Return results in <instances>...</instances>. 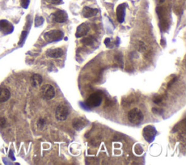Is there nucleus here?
<instances>
[{"label":"nucleus","instance_id":"39448f33","mask_svg":"<svg viewBox=\"0 0 186 165\" xmlns=\"http://www.w3.org/2000/svg\"><path fill=\"white\" fill-rule=\"evenodd\" d=\"M69 115V109L65 104H60L56 108L55 117L59 121H65Z\"/></svg>","mask_w":186,"mask_h":165},{"label":"nucleus","instance_id":"1a4fd4ad","mask_svg":"<svg viewBox=\"0 0 186 165\" xmlns=\"http://www.w3.org/2000/svg\"><path fill=\"white\" fill-rule=\"evenodd\" d=\"M90 27L88 23H81V25H79V26L77 27L76 32V36L77 38H80L86 36L87 33L90 32Z\"/></svg>","mask_w":186,"mask_h":165},{"label":"nucleus","instance_id":"a878e982","mask_svg":"<svg viewBox=\"0 0 186 165\" xmlns=\"http://www.w3.org/2000/svg\"><path fill=\"white\" fill-rule=\"evenodd\" d=\"M6 124V120L5 118H0V127H3Z\"/></svg>","mask_w":186,"mask_h":165},{"label":"nucleus","instance_id":"423d86ee","mask_svg":"<svg viewBox=\"0 0 186 165\" xmlns=\"http://www.w3.org/2000/svg\"><path fill=\"white\" fill-rule=\"evenodd\" d=\"M41 94L42 98L46 100H52L55 98V91L51 84H44L41 88Z\"/></svg>","mask_w":186,"mask_h":165},{"label":"nucleus","instance_id":"2eb2a0df","mask_svg":"<svg viewBox=\"0 0 186 165\" xmlns=\"http://www.w3.org/2000/svg\"><path fill=\"white\" fill-rule=\"evenodd\" d=\"M10 98V92L5 88H0V102H6Z\"/></svg>","mask_w":186,"mask_h":165},{"label":"nucleus","instance_id":"6e6552de","mask_svg":"<svg viewBox=\"0 0 186 165\" xmlns=\"http://www.w3.org/2000/svg\"><path fill=\"white\" fill-rule=\"evenodd\" d=\"M53 20L57 23H64L68 20V14L64 10L58 9L52 15Z\"/></svg>","mask_w":186,"mask_h":165},{"label":"nucleus","instance_id":"f8f14e48","mask_svg":"<svg viewBox=\"0 0 186 165\" xmlns=\"http://www.w3.org/2000/svg\"><path fill=\"white\" fill-rule=\"evenodd\" d=\"M98 9L91 8L90 7H84L82 9V15L86 18H90L93 16H95L98 14Z\"/></svg>","mask_w":186,"mask_h":165},{"label":"nucleus","instance_id":"f257e3e1","mask_svg":"<svg viewBox=\"0 0 186 165\" xmlns=\"http://www.w3.org/2000/svg\"><path fill=\"white\" fill-rule=\"evenodd\" d=\"M127 117L129 122L135 125H140L143 122V119H144L143 112L137 108H133V109L129 111V113H128Z\"/></svg>","mask_w":186,"mask_h":165},{"label":"nucleus","instance_id":"4468645a","mask_svg":"<svg viewBox=\"0 0 186 165\" xmlns=\"http://www.w3.org/2000/svg\"><path fill=\"white\" fill-rule=\"evenodd\" d=\"M31 81V84L34 87H37L39 86H40L42 84V81H43V79H42V77L40 74H38V73H34L30 79Z\"/></svg>","mask_w":186,"mask_h":165},{"label":"nucleus","instance_id":"b1692460","mask_svg":"<svg viewBox=\"0 0 186 165\" xmlns=\"http://www.w3.org/2000/svg\"><path fill=\"white\" fill-rule=\"evenodd\" d=\"M116 60L118 61L121 67H123V60H122V56L121 55H116Z\"/></svg>","mask_w":186,"mask_h":165},{"label":"nucleus","instance_id":"dca6fc26","mask_svg":"<svg viewBox=\"0 0 186 165\" xmlns=\"http://www.w3.org/2000/svg\"><path fill=\"white\" fill-rule=\"evenodd\" d=\"M94 42H95V39L92 36L85 37V38L83 39H81V43H82L83 44H84V45H87V46L92 45V44H94Z\"/></svg>","mask_w":186,"mask_h":165},{"label":"nucleus","instance_id":"aec40b11","mask_svg":"<svg viewBox=\"0 0 186 165\" xmlns=\"http://www.w3.org/2000/svg\"><path fill=\"white\" fill-rule=\"evenodd\" d=\"M29 3H30V0H20L21 7L24 9L28 8Z\"/></svg>","mask_w":186,"mask_h":165},{"label":"nucleus","instance_id":"9d476101","mask_svg":"<svg viewBox=\"0 0 186 165\" xmlns=\"http://www.w3.org/2000/svg\"><path fill=\"white\" fill-rule=\"evenodd\" d=\"M13 26L10 23L6 20L0 21V32L4 34H11L13 32Z\"/></svg>","mask_w":186,"mask_h":165},{"label":"nucleus","instance_id":"f3484780","mask_svg":"<svg viewBox=\"0 0 186 165\" xmlns=\"http://www.w3.org/2000/svg\"><path fill=\"white\" fill-rule=\"evenodd\" d=\"M134 150H135V154L137 155H141L143 154V148H142V146H141L140 145H136L135 146V148H134Z\"/></svg>","mask_w":186,"mask_h":165},{"label":"nucleus","instance_id":"ddd939ff","mask_svg":"<svg viewBox=\"0 0 186 165\" xmlns=\"http://www.w3.org/2000/svg\"><path fill=\"white\" fill-rule=\"evenodd\" d=\"M46 54L49 58H58L63 56V51L61 48H55V49L48 50Z\"/></svg>","mask_w":186,"mask_h":165},{"label":"nucleus","instance_id":"4be33fe9","mask_svg":"<svg viewBox=\"0 0 186 165\" xmlns=\"http://www.w3.org/2000/svg\"><path fill=\"white\" fill-rule=\"evenodd\" d=\"M46 2L52 4V5H60L63 2L62 0H45Z\"/></svg>","mask_w":186,"mask_h":165},{"label":"nucleus","instance_id":"7ed1b4c3","mask_svg":"<svg viewBox=\"0 0 186 165\" xmlns=\"http://www.w3.org/2000/svg\"><path fill=\"white\" fill-rule=\"evenodd\" d=\"M102 101V98L101 95L99 94L98 92L92 93L88 98L87 99L85 104L87 105V107L89 108H95L98 106H100Z\"/></svg>","mask_w":186,"mask_h":165},{"label":"nucleus","instance_id":"20e7f679","mask_svg":"<svg viewBox=\"0 0 186 165\" xmlns=\"http://www.w3.org/2000/svg\"><path fill=\"white\" fill-rule=\"evenodd\" d=\"M157 135V130L154 126L148 125L143 128V136L147 142L152 143Z\"/></svg>","mask_w":186,"mask_h":165},{"label":"nucleus","instance_id":"0eeeda50","mask_svg":"<svg viewBox=\"0 0 186 165\" xmlns=\"http://www.w3.org/2000/svg\"><path fill=\"white\" fill-rule=\"evenodd\" d=\"M87 123H88V122H87V120L85 119L84 118L76 117L73 120L72 126L76 130L80 131L86 127Z\"/></svg>","mask_w":186,"mask_h":165},{"label":"nucleus","instance_id":"6ab92c4d","mask_svg":"<svg viewBox=\"0 0 186 165\" xmlns=\"http://www.w3.org/2000/svg\"><path fill=\"white\" fill-rule=\"evenodd\" d=\"M152 112L156 115L162 116L164 114V110L161 109V108H153Z\"/></svg>","mask_w":186,"mask_h":165},{"label":"nucleus","instance_id":"393cba45","mask_svg":"<svg viewBox=\"0 0 186 165\" xmlns=\"http://www.w3.org/2000/svg\"><path fill=\"white\" fill-rule=\"evenodd\" d=\"M154 102L155 103H160L162 101V97L160 96H156V97H154Z\"/></svg>","mask_w":186,"mask_h":165},{"label":"nucleus","instance_id":"cd10ccee","mask_svg":"<svg viewBox=\"0 0 186 165\" xmlns=\"http://www.w3.org/2000/svg\"><path fill=\"white\" fill-rule=\"evenodd\" d=\"M110 42V39L109 38L106 39H105V41H104V43H105V44H106V45L107 46V47L109 46Z\"/></svg>","mask_w":186,"mask_h":165},{"label":"nucleus","instance_id":"a211bd4d","mask_svg":"<svg viewBox=\"0 0 186 165\" xmlns=\"http://www.w3.org/2000/svg\"><path fill=\"white\" fill-rule=\"evenodd\" d=\"M44 23V18L42 17H39L37 16L35 18V26L38 27L40 26L41 25H42V23Z\"/></svg>","mask_w":186,"mask_h":165},{"label":"nucleus","instance_id":"c85d7f7f","mask_svg":"<svg viewBox=\"0 0 186 165\" xmlns=\"http://www.w3.org/2000/svg\"><path fill=\"white\" fill-rule=\"evenodd\" d=\"M9 157H10V158H11V159H12V160H13V161H14V160L15 159V157H14V156H13V151H9Z\"/></svg>","mask_w":186,"mask_h":165},{"label":"nucleus","instance_id":"c756f323","mask_svg":"<svg viewBox=\"0 0 186 165\" xmlns=\"http://www.w3.org/2000/svg\"><path fill=\"white\" fill-rule=\"evenodd\" d=\"M164 1H165V0H158V3H160V4H162V3H163V2H164Z\"/></svg>","mask_w":186,"mask_h":165},{"label":"nucleus","instance_id":"9b49d317","mask_svg":"<svg viewBox=\"0 0 186 165\" xmlns=\"http://www.w3.org/2000/svg\"><path fill=\"white\" fill-rule=\"evenodd\" d=\"M126 14V5L121 4L116 8V17L117 20L120 23H122L125 21V17Z\"/></svg>","mask_w":186,"mask_h":165},{"label":"nucleus","instance_id":"5701e85b","mask_svg":"<svg viewBox=\"0 0 186 165\" xmlns=\"http://www.w3.org/2000/svg\"><path fill=\"white\" fill-rule=\"evenodd\" d=\"M27 36V32H22V34H21V37H20V42H19V44H22L23 42H24L25 39H26Z\"/></svg>","mask_w":186,"mask_h":165},{"label":"nucleus","instance_id":"412c9836","mask_svg":"<svg viewBox=\"0 0 186 165\" xmlns=\"http://www.w3.org/2000/svg\"><path fill=\"white\" fill-rule=\"evenodd\" d=\"M45 124H46L45 120L43 119H40L38 121L37 126H38V127L40 129H42V128H43V127H44V126H45Z\"/></svg>","mask_w":186,"mask_h":165},{"label":"nucleus","instance_id":"f03ea898","mask_svg":"<svg viewBox=\"0 0 186 165\" xmlns=\"http://www.w3.org/2000/svg\"><path fill=\"white\" fill-rule=\"evenodd\" d=\"M64 37L63 32L61 30H51L46 32L44 35V38L48 42H58L63 39Z\"/></svg>","mask_w":186,"mask_h":165},{"label":"nucleus","instance_id":"bb28decb","mask_svg":"<svg viewBox=\"0 0 186 165\" xmlns=\"http://www.w3.org/2000/svg\"><path fill=\"white\" fill-rule=\"evenodd\" d=\"M177 77H175V78H173L171 81H169V82L168 83V88H169V87H172V85L174 84V82H175V81H177Z\"/></svg>","mask_w":186,"mask_h":165}]
</instances>
